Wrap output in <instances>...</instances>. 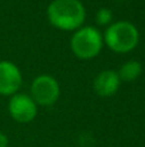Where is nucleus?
Returning a JSON list of instances; mask_svg holds the SVG:
<instances>
[{"instance_id":"nucleus-1","label":"nucleus","mask_w":145,"mask_h":147,"mask_svg":"<svg viewBox=\"0 0 145 147\" xmlns=\"http://www.w3.org/2000/svg\"><path fill=\"white\" fill-rule=\"evenodd\" d=\"M46 16L53 27L73 32L84 26L86 8L81 0H51Z\"/></svg>"},{"instance_id":"nucleus-2","label":"nucleus","mask_w":145,"mask_h":147,"mask_svg":"<svg viewBox=\"0 0 145 147\" xmlns=\"http://www.w3.org/2000/svg\"><path fill=\"white\" fill-rule=\"evenodd\" d=\"M104 44L114 53L126 54L132 52L140 41L138 27L130 21L120 20L107 26L103 34Z\"/></svg>"},{"instance_id":"nucleus-3","label":"nucleus","mask_w":145,"mask_h":147,"mask_svg":"<svg viewBox=\"0 0 145 147\" xmlns=\"http://www.w3.org/2000/svg\"><path fill=\"white\" fill-rule=\"evenodd\" d=\"M71 51L80 59H92L104 47L103 34L94 26H82L73 31L69 40Z\"/></svg>"},{"instance_id":"nucleus-4","label":"nucleus","mask_w":145,"mask_h":147,"mask_svg":"<svg viewBox=\"0 0 145 147\" xmlns=\"http://www.w3.org/2000/svg\"><path fill=\"white\" fill-rule=\"evenodd\" d=\"M30 96L37 106H53L61 97V85L54 76L41 74L31 83Z\"/></svg>"},{"instance_id":"nucleus-5","label":"nucleus","mask_w":145,"mask_h":147,"mask_svg":"<svg viewBox=\"0 0 145 147\" xmlns=\"http://www.w3.org/2000/svg\"><path fill=\"white\" fill-rule=\"evenodd\" d=\"M37 105L30 94L15 93L9 98L8 111L13 120L21 124L31 123L37 115Z\"/></svg>"},{"instance_id":"nucleus-6","label":"nucleus","mask_w":145,"mask_h":147,"mask_svg":"<svg viewBox=\"0 0 145 147\" xmlns=\"http://www.w3.org/2000/svg\"><path fill=\"white\" fill-rule=\"evenodd\" d=\"M23 75L15 63L8 59L0 61V96H9L18 93L22 85Z\"/></svg>"},{"instance_id":"nucleus-7","label":"nucleus","mask_w":145,"mask_h":147,"mask_svg":"<svg viewBox=\"0 0 145 147\" xmlns=\"http://www.w3.org/2000/svg\"><path fill=\"white\" fill-rule=\"evenodd\" d=\"M121 79L118 76V72L114 70H102L92 81V88L95 93L102 97H110L114 96L121 86Z\"/></svg>"},{"instance_id":"nucleus-8","label":"nucleus","mask_w":145,"mask_h":147,"mask_svg":"<svg viewBox=\"0 0 145 147\" xmlns=\"http://www.w3.org/2000/svg\"><path fill=\"white\" fill-rule=\"evenodd\" d=\"M117 72L121 81H126V83L135 81L143 74V65L136 59H130V61H126L125 63L121 65Z\"/></svg>"},{"instance_id":"nucleus-9","label":"nucleus","mask_w":145,"mask_h":147,"mask_svg":"<svg viewBox=\"0 0 145 147\" xmlns=\"http://www.w3.org/2000/svg\"><path fill=\"white\" fill-rule=\"evenodd\" d=\"M95 21L99 26H109L113 21V12L112 9L107 7H102L98 9L95 14Z\"/></svg>"},{"instance_id":"nucleus-10","label":"nucleus","mask_w":145,"mask_h":147,"mask_svg":"<svg viewBox=\"0 0 145 147\" xmlns=\"http://www.w3.org/2000/svg\"><path fill=\"white\" fill-rule=\"evenodd\" d=\"M9 146V140H8L7 134L0 132V147H8Z\"/></svg>"}]
</instances>
